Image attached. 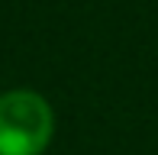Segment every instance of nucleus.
Listing matches in <instances>:
<instances>
[{
	"mask_svg": "<svg viewBox=\"0 0 158 155\" xmlns=\"http://www.w3.org/2000/svg\"><path fill=\"white\" fill-rule=\"evenodd\" d=\"M55 139V110L32 87L0 94V155H45Z\"/></svg>",
	"mask_w": 158,
	"mask_h": 155,
	"instance_id": "f257e3e1",
	"label": "nucleus"
}]
</instances>
